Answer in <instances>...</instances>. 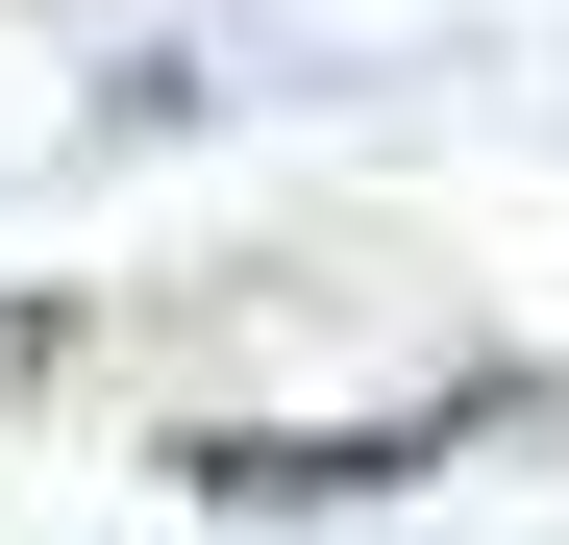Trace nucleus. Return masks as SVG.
Segmentation results:
<instances>
[{
	"label": "nucleus",
	"mask_w": 569,
	"mask_h": 545,
	"mask_svg": "<svg viewBox=\"0 0 569 545\" xmlns=\"http://www.w3.org/2000/svg\"><path fill=\"white\" fill-rule=\"evenodd\" d=\"M520 422V373H470V397H397V422H199L173 472H199L223 521H322V496H397V472H446V446H496Z\"/></svg>",
	"instance_id": "nucleus-1"
},
{
	"label": "nucleus",
	"mask_w": 569,
	"mask_h": 545,
	"mask_svg": "<svg viewBox=\"0 0 569 545\" xmlns=\"http://www.w3.org/2000/svg\"><path fill=\"white\" fill-rule=\"evenodd\" d=\"M50 347H74V298H0V373H50Z\"/></svg>",
	"instance_id": "nucleus-2"
}]
</instances>
